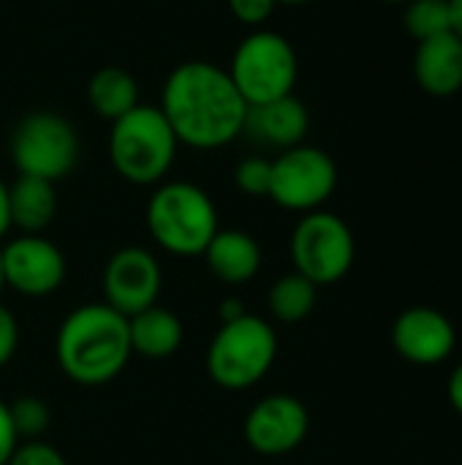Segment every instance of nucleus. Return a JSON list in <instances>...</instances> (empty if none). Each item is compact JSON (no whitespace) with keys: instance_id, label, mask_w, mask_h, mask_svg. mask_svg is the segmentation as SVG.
<instances>
[{"instance_id":"nucleus-1","label":"nucleus","mask_w":462,"mask_h":465,"mask_svg":"<svg viewBox=\"0 0 462 465\" xmlns=\"http://www.w3.org/2000/svg\"><path fill=\"white\" fill-rule=\"evenodd\" d=\"M161 114L180 144L215 150L245 131L248 104L229 71L207 60H188L169 74L161 95Z\"/></svg>"},{"instance_id":"nucleus-2","label":"nucleus","mask_w":462,"mask_h":465,"mask_svg":"<svg viewBox=\"0 0 462 465\" xmlns=\"http://www.w3.org/2000/svg\"><path fill=\"white\" fill-rule=\"evenodd\" d=\"M54 357L65 379L79 387H103L114 381L133 357L128 319L106 302L79 305L57 330Z\"/></svg>"},{"instance_id":"nucleus-3","label":"nucleus","mask_w":462,"mask_h":465,"mask_svg":"<svg viewBox=\"0 0 462 465\" xmlns=\"http://www.w3.org/2000/svg\"><path fill=\"white\" fill-rule=\"evenodd\" d=\"M150 237L174 256H202L215 237L218 213L212 199L193 183H166L147 202Z\"/></svg>"},{"instance_id":"nucleus-4","label":"nucleus","mask_w":462,"mask_h":465,"mask_svg":"<svg viewBox=\"0 0 462 465\" xmlns=\"http://www.w3.org/2000/svg\"><path fill=\"white\" fill-rule=\"evenodd\" d=\"M278 335L270 322L253 313L223 322L207 349L210 379L231 392L256 387L275 365Z\"/></svg>"},{"instance_id":"nucleus-5","label":"nucleus","mask_w":462,"mask_h":465,"mask_svg":"<svg viewBox=\"0 0 462 465\" xmlns=\"http://www.w3.org/2000/svg\"><path fill=\"white\" fill-rule=\"evenodd\" d=\"M177 136L161 109L136 106L114 120L109 158L117 174L133 185H152L166 177L177 155Z\"/></svg>"},{"instance_id":"nucleus-6","label":"nucleus","mask_w":462,"mask_h":465,"mask_svg":"<svg viewBox=\"0 0 462 465\" xmlns=\"http://www.w3.org/2000/svg\"><path fill=\"white\" fill-rule=\"evenodd\" d=\"M229 76L248 106L291 95L297 82V52L272 30H256L231 54Z\"/></svg>"},{"instance_id":"nucleus-7","label":"nucleus","mask_w":462,"mask_h":465,"mask_svg":"<svg viewBox=\"0 0 462 465\" xmlns=\"http://www.w3.org/2000/svg\"><path fill=\"white\" fill-rule=\"evenodd\" d=\"M354 253L357 245L349 223L324 210L305 213L291 234L294 272L305 275L316 286L343 281L354 264Z\"/></svg>"},{"instance_id":"nucleus-8","label":"nucleus","mask_w":462,"mask_h":465,"mask_svg":"<svg viewBox=\"0 0 462 465\" xmlns=\"http://www.w3.org/2000/svg\"><path fill=\"white\" fill-rule=\"evenodd\" d=\"M79 158V136L74 125L52 112H35L16 123L11 134V161L19 174L60 180Z\"/></svg>"},{"instance_id":"nucleus-9","label":"nucleus","mask_w":462,"mask_h":465,"mask_svg":"<svg viewBox=\"0 0 462 465\" xmlns=\"http://www.w3.org/2000/svg\"><path fill=\"white\" fill-rule=\"evenodd\" d=\"M335 185L338 166L319 147L297 144L272 161L270 199L283 210L313 213L335 193Z\"/></svg>"},{"instance_id":"nucleus-10","label":"nucleus","mask_w":462,"mask_h":465,"mask_svg":"<svg viewBox=\"0 0 462 465\" xmlns=\"http://www.w3.org/2000/svg\"><path fill=\"white\" fill-rule=\"evenodd\" d=\"M161 286L163 275L158 259L139 245L114 251L101 275L103 302L125 319L142 313L150 305H158Z\"/></svg>"},{"instance_id":"nucleus-11","label":"nucleus","mask_w":462,"mask_h":465,"mask_svg":"<svg viewBox=\"0 0 462 465\" xmlns=\"http://www.w3.org/2000/svg\"><path fill=\"white\" fill-rule=\"evenodd\" d=\"M3 286L22 297L41 300L54 294L65 281V256L41 234H22L0 248Z\"/></svg>"},{"instance_id":"nucleus-12","label":"nucleus","mask_w":462,"mask_h":465,"mask_svg":"<svg viewBox=\"0 0 462 465\" xmlns=\"http://www.w3.org/2000/svg\"><path fill=\"white\" fill-rule=\"evenodd\" d=\"M242 430L253 452L264 458H280L305 441L310 430V414L294 395H267L248 411Z\"/></svg>"},{"instance_id":"nucleus-13","label":"nucleus","mask_w":462,"mask_h":465,"mask_svg":"<svg viewBox=\"0 0 462 465\" xmlns=\"http://www.w3.org/2000/svg\"><path fill=\"white\" fill-rule=\"evenodd\" d=\"M392 346L406 362L430 368L452 357L457 346V332L447 313L428 305H417L395 319Z\"/></svg>"},{"instance_id":"nucleus-14","label":"nucleus","mask_w":462,"mask_h":465,"mask_svg":"<svg viewBox=\"0 0 462 465\" xmlns=\"http://www.w3.org/2000/svg\"><path fill=\"white\" fill-rule=\"evenodd\" d=\"M308 125H310V114L305 104L291 93V95H283L259 106H248L242 134L253 136L261 144L289 150V147L302 144Z\"/></svg>"},{"instance_id":"nucleus-15","label":"nucleus","mask_w":462,"mask_h":465,"mask_svg":"<svg viewBox=\"0 0 462 465\" xmlns=\"http://www.w3.org/2000/svg\"><path fill=\"white\" fill-rule=\"evenodd\" d=\"M414 74L425 93L455 95L462 90V38L449 30L436 38L419 41L414 57Z\"/></svg>"},{"instance_id":"nucleus-16","label":"nucleus","mask_w":462,"mask_h":465,"mask_svg":"<svg viewBox=\"0 0 462 465\" xmlns=\"http://www.w3.org/2000/svg\"><path fill=\"white\" fill-rule=\"evenodd\" d=\"M202 256L210 272L226 286H242L253 281L261 270L259 242L240 229H218Z\"/></svg>"},{"instance_id":"nucleus-17","label":"nucleus","mask_w":462,"mask_h":465,"mask_svg":"<svg viewBox=\"0 0 462 465\" xmlns=\"http://www.w3.org/2000/svg\"><path fill=\"white\" fill-rule=\"evenodd\" d=\"M131 351L142 360H169L182 346V322L163 305H150L128 319Z\"/></svg>"},{"instance_id":"nucleus-18","label":"nucleus","mask_w":462,"mask_h":465,"mask_svg":"<svg viewBox=\"0 0 462 465\" xmlns=\"http://www.w3.org/2000/svg\"><path fill=\"white\" fill-rule=\"evenodd\" d=\"M8 210L11 226H16L22 234H41L57 213L54 183L19 174L16 183L8 185Z\"/></svg>"},{"instance_id":"nucleus-19","label":"nucleus","mask_w":462,"mask_h":465,"mask_svg":"<svg viewBox=\"0 0 462 465\" xmlns=\"http://www.w3.org/2000/svg\"><path fill=\"white\" fill-rule=\"evenodd\" d=\"M87 98H90V106L101 117L114 123L139 106V84L128 71L109 65V68H101L90 76Z\"/></svg>"},{"instance_id":"nucleus-20","label":"nucleus","mask_w":462,"mask_h":465,"mask_svg":"<svg viewBox=\"0 0 462 465\" xmlns=\"http://www.w3.org/2000/svg\"><path fill=\"white\" fill-rule=\"evenodd\" d=\"M316 300H319V286L313 281H308L305 275L291 272V275H283L272 283L267 305L278 322L300 324L313 313Z\"/></svg>"},{"instance_id":"nucleus-21","label":"nucleus","mask_w":462,"mask_h":465,"mask_svg":"<svg viewBox=\"0 0 462 465\" xmlns=\"http://www.w3.org/2000/svg\"><path fill=\"white\" fill-rule=\"evenodd\" d=\"M403 22L417 41H428L441 33H449L452 30L449 0H408Z\"/></svg>"},{"instance_id":"nucleus-22","label":"nucleus","mask_w":462,"mask_h":465,"mask_svg":"<svg viewBox=\"0 0 462 465\" xmlns=\"http://www.w3.org/2000/svg\"><path fill=\"white\" fill-rule=\"evenodd\" d=\"M8 409H11L16 436L25 439V441H38V436L49 428V406L35 395L19 398Z\"/></svg>"},{"instance_id":"nucleus-23","label":"nucleus","mask_w":462,"mask_h":465,"mask_svg":"<svg viewBox=\"0 0 462 465\" xmlns=\"http://www.w3.org/2000/svg\"><path fill=\"white\" fill-rule=\"evenodd\" d=\"M270 180H272V161L251 155L234 166V185L245 196H270Z\"/></svg>"},{"instance_id":"nucleus-24","label":"nucleus","mask_w":462,"mask_h":465,"mask_svg":"<svg viewBox=\"0 0 462 465\" xmlns=\"http://www.w3.org/2000/svg\"><path fill=\"white\" fill-rule=\"evenodd\" d=\"M5 465H68L65 458L44 441H25L14 450Z\"/></svg>"},{"instance_id":"nucleus-25","label":"nucleus","mask_w":462,"mask_h":465,"mask_svg":"<svg viewBox=\"0 0 462 465\" xmlns=\"http://www.w3.org/2000/svg\"><path fill=\"white\" fill-rule=\"evenodd\" d=\"M275 5H278L275 0H229L234 19L242 25H251V27L264 25V19H270Z\"/></svg>"},{"instance_id":"nucleus-26","label":"nucleus","mask_w":462,"mask_h":465,"mask_svg":"<svg viewBox=\"0 0 462 465\" xmlns=\"http://www.w3.org/2000/svg\"><path fill=\"white\" fill-rule=\"evenodd\" d=\"M16 346H19V324L14 313L5 305H0V368H5L14 360Z\"/></svg>"},{"instance_id":"nucleus-27","label":"nucleus","mask_w":462,"mask_h":465,"mask_svg":"<svg viewBox=\"0 0 462 465\" xmlns=\"http://www.w3.org/2000/svg\"><path fill=\"white\" fill-rule=\"evenodd\" d=\"M19 447V436L11 420V409L8 403L0 401V465L8 463V458L14 455V450Z\"/></svg>"},{"instance_id":"nucleus-28","label":"nucleus","mask_w":462,"mask_h":465,"mask_svg":"<svg viewBox=\"0 0 462 465\" xmlns=\"http://www.w3.org/2000/svg\"><path fill=\"white\" fill-rule=\"evenodd\" d=\"M447 392H449V403L455 406V411L462 417V362L455 368V371H452Z\"/></svg>"},{"instance_id":"nucleus-29","label":"nucleus","mask_w":462,"mask_h":465,"mask_svg":"<svg viewBox=\"0 0 462 465\" xmlns=\"http://www.w3.org/2000/svg\"><path fill=\"white\" fill-rule=\"evenodd\" d=\"M11 229V210H8V185L0 180V240Z\"/></svg>"},{"instance_id":"nucleus-30","label":"nucleus","mask_w":462,"mask_h":465,"mask_svg":"<svg viewBox=\"0 0 462 465\" xmlns=\"http://www.w3.org/2000/svg\"><path fill=\"white\" fill-rule=\"evenodd\" d=\"M218 311H221V319H223V322H231V319H240L242 313H248L245 305H242L240 300H223Z\"/></svg>"},{"instance_id":"nucleus-31","label":"nucleus","mask_w":462,"mask_h":465,"mask_svg":"<svg viewBox=\"0 0 462 465\" xmlns=\"http://www.w3.org/2000/svg\"><path fill=\"white\" fill-rule=\"evenodd\" d=\"M452 8V30L462 38V0H449Z\"/></svg>"},{"instance_id":"nucleus-32","label":"nucleus","mask_w":462,"mask_h":465,"mask_svg":"<svg viewBox=\"0 0 462 465\" xmlns=\"http://www.w3.org/2000/svg\"><path fill=\"white\" fill-rule=\"evenodd\" d=\"M275 3H286V5H305L310 0H275Z\"/></svg>"},{"instance_id":"nucleus-33","label":"nucleus","mask_w":462,"mask_h":465,"mask_svg":"<svg viewBox=\"0 0 462 465\" xmlns=\"http://www.w3.org/2000/svg\"><path fill=\"white\" fill-rule=\"evenodd\" d=\"M381 3H408V0H381Z\"/></svg>"},{"instance_id":"nucleus-34","label":"nucleus","mask_w":462,"mask_h":465,"mask_svg":"<svg viewBox=\"0 0 462 465\" xmlns=\"http://www.w3.org/2000/svg\"><path fill=\"white\" fill-rule=\"evenodd\" d=\"M0 292H3V267H0Z\"/></svg>"}]
</instances>
